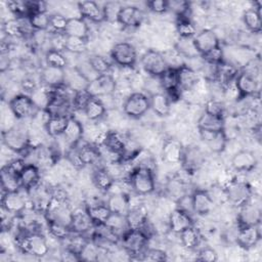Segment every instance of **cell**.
Instances as JSON below:
<instances>
[{"instance_id":"obj_49","label":"cell","mask_w":262,"mask_h":262,"mask_svg":"<svg viewBox=\"0 0 262 262\" xmlns=\"http://www.w3.org/2000/svg\"><path fill=\"white\" fill-rule=\"evenodd\" d=\"M87 49V39L67 36L64 50L74 54H81Z\"/></svg>"},{"instance_id":"obj_16","label":"cell","mask_w":262,"mask_h":262,"mask_svg":"<svg viewBox=\"0 0 262 262\" xmlns=\"http://www.w3.org/2000/svg\"><path fill=\"white\" fill-rule=\"evenodd\" d=\"M191 203L193 213L199 216L208 215L214 206V200L212 195L204 189H195L191 193Z\"/></svg>"},{"instance_id":"obj_48","label":"cell","mask_w":262,"mask_h":262,"mask_svg":"<svg viewBox=\"0 0 262 262\" xmlns=\"http://www.w3.org/2000/svg\"><path fill=\"white\" fill-rule=\"evenodd\" d=\"M46 66L66 69L68 67V59L64 54L56 49H48L45 53Z\"/></svg>"},{"instance_id":"obj_19","label":"cell","mask_w":262,"mask_h":262,"mask_svg":"<svg viewBox=\"0 0 262 262\" xmlns=\"http://www.w3.org/2000/svg\"><path fill=\"white\" fill-rule=\"evenodd\" d=\"M168 222L170 230L178 234L184 229L193 226V220L191 218V215L178 207L170 213Z\"/></svg>"},{"instance_id":"obj_31","label":"cell","mask_w":262,"mask_h":262,"mask_svg":"<svg viewBox=\"0 0 262 262\" xmlns=\"http://www.w3.org/2000/svg\"><path fill=\"white\" fill-rule=\"evenodd\" d=\"M237 75L238 71L233 64L222 61L221 63L216 66L214 80L220 83L222 86L226 87L234 82Z\"/></svg>"},{"instance_id":"obj_15","label":"cell","mask_w":262,"mask_h":262,"mask_svg":"<svg viewBox=\"0 0 262 262\" xmlns=\"http://www.w3.org/2000/svg\"><path fill=\"white\" fill-rule=\"evenodd\" d=\"M261 239L260 224L248 227H241L237 229V234L235 237L236 244L245 249L250 250L254 248Z\"/></svg>"},{"instance_id":"obj_40","label":"cell","mask_w":262,"mask_h":262,"mask_svg":"<svg viewBox=\"0 0 262 262\" xmlns=\"http://www.w3.org/2000/svg\"><path fill=\"white\" fill-rule=\"evenodd\" d=\"M1 186L3 192L19 190V175L11 171L7 166H3L1 170Z\"/></svg>"},{"instance_id":"obj_26","label":"cell","mask_w":262,"mask_h":262,"mask_svg":"<svg viewBox=\"0 0 262 262\" xmlns=\"http://www.w3.org/2000/svg\"><path fill=\"white\" fill-rule=\"evenodd\" d=\"M40 80L44 86L50 88L64 86V69L45 66L41 71Z\"/></svg>"},{"instance_id":"obj_50","label":"cell","mask_w":262,"mask_h":262,"mask_svg":"<svg viewBox=\"0 0 262 262\" xmlns=\"http://www.w3.org/2000/svg\"><path fill=\"white\" fill-rule=\"evenodd\" d=\"M88 62L91 66V68L94 70V72L97 75H103L108 74V71L111 70L112 66L111 62L103 56L98 54H92L88 57Z\"/></svg>"},{"instance_id":"obj_8","label":"cell","mask_w":262,"mask_h":262,"mask_svg":"<svg viewBox=\"0 0 262 262\" xmlns=\"http://www.w3.org/2000/svg\"><path fill=\"white\" fill-rule=\"evenodd\" d=\"M113 61L122 68H132L137 60V52L135 47L128 42L116 43L111 50Z\"/></svg>"},{"instance_id":"obj_23","label":"cell","mask_w":262,"mask_h":262,"mask_svg":"<svg viewBox=\"0 0 262 262\" xmlns=\"http://www.w3.org/2000/svg\"><path fill=\"white\" fill-rule=\"evenodd\" d=\"M196 126L200 132H211V133L221 132V131H224V127H225L224 117H220V116H216V115H212L207 112H204L199 118Z\"/></svg>"},{"instance_id":"obj_4","label":"cell","mask_w":262,"mask_h":262,"mask_svg":"<svg viewBox=\"0 0 262 262\" xmlns=\"http://www.w3.org/2000/svg\"><path fill=\"white\" fill-rule=\"evenodd\" d=\"M140 63L142 69L152 78H159L169 68L165 55L157 50H146L141 58Z\"/></svg>"},{"instance_id":"obj_62","label":"cell","mask_w":262,"mask_h":262,"mask_svg":"<svg viewBox=\"0 0 262 262\" xmlns=\"http://www.w3.org/2000/svg\"><path fill=\"white\" fill-rule=\"evenodd\" d=\"M149 10L155 13L162 14L168 11V1L166 0H151L146 3Z\"/></svg>"},{"instance_id":"obj_30","label":"cell","mask_w":262,"mask_h":262,"mask_svg":"<svg viewBox=\"0 0 262 262\" xmlns=\"http://www.w3.org/2000/svg\"><path fill=\"white\" fill-rule=\"evenodd\" d=\"M149 110L159 117H167L171 111V100L164 92H156L149 96Z\"/></svg>"},{"instance_id":"obj_24","label":"cell","mask_w":262,"mask_h":262,"mask_svg":"<svg viewBox=\"0 0 262 262\" xmlns=\"http://www.w3.org/2000/svg\"><path fill=\"white\" fill-rule=\"evenodd\" d=\"M205 157L198 146L184 147L181 164L187 172H193L204 164Z\"/></svg>"},{"instance_id":"obj_47","label":"cell","mask_w":262,"mask_h":262,"mask_svg":"<svg viewBox=\"0 0 262 262\" xmlns=\"http://www.w3.org/2000/svg\"><path fill=\"white\" fill-rule=\"evenodd\" d=\"M176 30L180 38L182 39H191L196 34V28L188 18V16L178 17L176 24Z\"/></svg>"},{"instance_id":"obj_52","label":"cell","mask_w":262,"mask_h":262,"mask_svg":"<svg viewBox=\"0 0 262 262\" xmlns=\"http://www.w3.org/2000/svg\"><path fill=\"white\" fill-rule=\"evenodd\" d=\"M3 32L9 37H23L25 35V28L21 24V18H11L4 23Z\"/></svg>"},{"instance_id":"obj_35","label":"cell","mask_w":262,"mask_h":262,"mask_svg":"<svg viewBox=\"0 0 262 262\" xmlns=\"http://www.w3.org/2000/svg\"><path fill=\"white\" fill-rule=\"evenodd\" d=\"M64 34L71 37H78L87 39L89 35V28L84 18L80 17H69L64 29Z\"/></svg>"},{"instance_id":"obj_39","label":"cell","mask_w":262,"mask_h":262,"mask_svg":"<svg viewBox=\"0 0 262 262\" xmlns=\"http://www.w3.org/2000/svg\"><path fill=\"white\" fill-rule=\"evenodd\" d=\"M85 211L94 225L105 223L112 214L106 204H90L85 207Z\"/></svg>"},{"instance_id":"obj_21","label":"cell","mask_w":262,"mask_h":262,"mask_svg":"<svg viewBox=\"0 0 262 262\" xmlns=\"http://www.w3.org/2000/svg\"><path fill=\"white\" fill-rule=\"evenodd\" d=\"M257 158L255 154L248 149L237 151L231 159V166L238 172H250L257 166Z\"/></svg>"},{"instance_id":"obj_17","label":"cell","mask_w":262,"mask_h":262,"mask_svg":"<svg viewBox=\"0 0 262 262\" xmlns=\"http://www.w3.org/2000/svg\"><path fill=\"white\" fill-rule=\"evenodd\" d=\"M128 140L120 132L108 131L102 138L101 145L111 154L122 156L126 149Z\"/></svg>"},{"instance_id":"obj_11","label":"cell","mask_w":262,"mask_h":262,"mask_svg":"<svg viewBox=\"0 0 262 262\" xmlns=\"http://www.w3.org/2000/svg\"><path fill=\"white\" fill-rule=\"evenodd\" d=\"M193 44L201 56L220 46L219 38L216 33L210 29H204L192 38Z\"/></svg>"},{"instance_id":"obj_13","label":"cell","mask_w":262,"mask_h":262,"mask_svg":"<svg viewBox=\"0 0 262 262\" xmlns=\"http://www.w3.org/2000/svg\"><path fill=\"white\" fill-rule=\"evenodd\" d=\"M237 228L254 226L261 223V209L258 205L249 202L245 206L238 208Z\"/></svg>"},{"instance_id":"obj_44","label":"cell","mask_w":262,"mask_h":262,"mask_svg":"<svg viewBox=\"0 0 262 262\" xmlns=\"http://www.w3.org/2000/svg\"><path fill=\"white\" fill-rule=\"evenodd\" d=\"M182 246L187 250H194L201 242V235L194 226L188 227L179 233Z\"/></svg>"},{"instance_id":"obj_22","label":"cell","mask_w":262,"mask_h":262,"mask_svg":"<svg viewBox=\"0 0 262 262\" xmlns=\"http://www.w3.org/2000/svg\"><path fill=\"white\" fill-rule=\"evenodd\" d=\"M89 80L77 69L74 68H66L64 69V86L72 90L73 92L86 90L88 86Z\"/></svg>"},{"instance_id":"obj_25","label":"cell","mask_w":262,"mask_h":262,"mask_svg":"<svg viewBox=\"0 0 262 262\" xmlns=\"http://www.w3.org/2000/svg\"><path fill=\"white\" fill-rule=\"evenodd\" d=\"M78 10L82 18L89 19L93 23H101L105 20L103 8L95 1L78 2Z\"/></svg>"},{"instance_id":"obj_55","label":"cell","mask_w":262,"mask_h":262,"mask_svg":"<svg viewBox=\"0 0 262 262\" xmlns=\"http://www.w3.org/2000/svg\"><path fill=\"white\" fill-rule=\"evenodd\" d=\"M168 10L175 12L178 17H184L189 10V3L182 0L168 1Z\"/></svg>"},{"instance_id":"obj_59","label":"cell","mask_w":262,"mask_h":262,"mask_svg":"<svg viewBox=\"0 0 262 262\" xmlns=\"http://www.w3.org/2000/svg\"><path fill=\"white\" fill-rule=\"evenodd\" d=\"M205 61L209 64H213V66H217L219 63H221L223 60V51H222V48L219 46L213 50H211L210 52L204 54L202 56Z\"/></svg>"},{"instance_id":"obj_56","label":"cell","mask_w":262,"mask_h":262,"mask_svg":"<svg viewBox=\"0 0 262 262\" xmlns=\"http://www.w3.org/2000/svg\"><path fill=\"white\" fill-rule=\"evenodd\" d=\"M90 98H91V96L88 94V92L86 90L74 92V95L72 97V105L75 110L84 111V108Z\"/></svg>"},{"instance_id":"obj_58","label":"cell","mask_w":262,"mask_h":262,"mask_svg":"<svg viewBox=\"0 0 262 262\" xmlns=\"http://www.w3.org/2000/svg\"><path fill=\"white\" fill-rule=\"evenodd\" d=\"M68 23V17L62 14L54 13L50 14V27L54 30V32L64 33V29Z\"/></svg>"},{"instance_id":"obj_41","label":"cell","mask_w":262,"mask_h":262,"mask_svg":"<svg viewBox=\"0 0 262 262\" xmlns=\"http://www.w3.org/2000/svg\"><path fill=\"white\" fill-rule=\"evenodd\" d=\"M92 181L99 190L108 191L114 185L115 178L107 169L98 168L92 175Z\"/></svg>"},{"instance_id":"obj_10","label":"cell","mask_w":262,"mask_h":262,"mask_svg":"<svg viewBox=\"0 0 262 262\" xmlns=\"http://www.w3.org/2000/svg\"><path fill=\"white\" fill-rule=\"evenodd\" d=\"M116 90V81L110 74L99 75L88 83L86 91L91 97H103L112 95Z\"/></svg>"},{"instance_id":"obj_6","label":"cell","mask_w":262,"mask_h":262,"mask_svg":"<svg viewBox=\"0 0 262 262\" xmlns=\"http://www.w3.org/2000/svg\"><path fill=\"white\" fill-rule=\"evenodd\" d=\"M149 110V96L142 92L131 93L123 103V112L132 119L144 116Z\"/></svg>"},{"instance_id":"obj_43","label":"cell","mask_w":262,"mask_h":262,"mask_svg":"<svg viewBox=\"0 0 262 262\" xmlns=\"http://www.w3.org/2000/svg\"><path fill=\"white\" fill-rule=\"evenodd\" d=\"M105 111H106V107L100 98L91 97L87 102L83 112L89 120L96 121L101 117H103V115L105 114Z\"/></svg>"},{"instance_id":"obj_3","label":"cell","mask_w":262,"mask_h":262,"mask_svg":"<svg viewBox=\"0 0 262 262\" xmlns=\"http://www.w3.org/2000/svg\"><path fill=\"white\" fill-rule=\"evenodd\" d=\"M2 140L5 146L14 151L23 152L29 146V133L23 126H12L2 132Z\"/></svg>"},{"instance_id":"obj_27","label":"cell","mask_w":262,"mask_h":262,"mask_svg":"<svg viewBox=\"0 0 262 262\" xmlns=\"http://www.w3.org/2000/svg\"><path fill=\"white\" fill-rule=\"evenodd\" d=\"M178 87L182 91L191 90L199 82V75L196 72L186 64H181L177 68Z\"/></svg>"},{"instance_id":"obj_46","label":"cell","mask_w":262,"mask_h":262,"mask_svg":"<svg viewBox=\"0 0 262 262\" xmlns=\"http://www.w3.org/2000/svg\"><path fill=\"white\" fill-rule=\"evenodd\" d=\"M101 247L96 245L93 241H87L79 252L80 261H96L98 260Z\"/></svg>"},{"instance_id":"obj_54","label":"cell","mask_w":262,"mask_h":262,"mask_svg":"<svg viewBox=\"0 0 262 262\" xmlns=\"http://www.w3.org/2000/svg\"><path fill=\"white\" fill-rule=\"evenodd\" d=\"M176 50L180 55H184L186 57H196V55H200L193 44L192 38L191 39L179 38V41L176 45Z\"/></svg>"},{"instance_id":"obj_20","label":"cell","mask_w":262,"mask_h":262,"mask_svg":"<svg viewBox=\"0 0 262 262\" xmlns=\"http://www.w3.org/2000/svg\"><path fill=\"white\" fill-rule=\"evenodd\" d=\"M160 85L163 90H165L168 97L178 98L180 89L178 87V78H177V68H168L164 74H162L159 78Z\"/></svg>"},{"instance_id":"obj_28","label":"cell","mask_w":262,"mask_h":262,"mask_svg":"<svg viewBox=\"0 0 262 262\" xmlns=\"http://www.w3.org/2000/svg\"><path fill=\"white\" fill-rule=\"evenodd\" d=\"M184 147L180 141L176 139H168L165 141L162 149L163 160L169 164H177L181 162Z\"/></svg>"},{"instance_id":"obj_60","label":"cell","mask_w":262,"mask_h":262,"mask_svg":"<svg viewBox=\"0 0 262 262\" xmlns=\"http://www.w3.org/2000/svg\"><path fill=\"white\" fill-rule=\"evenodd\" d=\"M196 260L202 262H215L218 260V254L213 248L205 247L199 251Z\"/></svg>"},{"instance_id":"obj_32","label":"cell","mask_w":262,"mask_h":262,"mask_svg":"<svg viewBox=\"0 0 262 262\" xmlns=\"http://www.w3.org/2000/svg\"><path fill=\"white\" fill-rule=\"evenodd\" d=\"M83 133L84 129L82 123L73 116H71L69 118L67 127L62 133V136L64 137L66 141L69 143L70 146L76 145L82 140Z\"/></svg>"},{"instance_id":"obj_42","label":"cell","mask_w":262,"mask_h":262,"mask_svg":"<svg viewBox=\"0 0 262 262\" xmlns=\"http://www.w3.org/2000/svg\"><path fill=\"white\" fill-rule=\"evenodd\" d=\"M243 21L246 28L255 34H258L262 30L261 10L256 8H249L243 14Z\"/></svg>"},{"instance_id":"obj_53","label":"cell","mask_w":262,"mask_h":262,"mask_svg":"<svg viewBox=\"0 0 262 262\" xmlns=\"http://www.w3.org/2000/svg\"><path fill=\"white\" fill-rule=\"evenodd\" d=\"M47 224L50 234L53 235L54 237L58 239H67L70 237L72 230L69 226L50 219H47Z\"/></svg>"},{"instance_id":"obj_38","label":"cell","mask_w":262,"mask_h":262,"mask_svg":"<svg viewBox=\"0 0 262 262\" xmlns=\"http://www.w3.org/2000/svg\"><path fill=\"white\" fill-rule=\"evenodd\" d=\"M202 138L207 143L208 147L214 152H221L224 150L227 142V137L225 131L211 133V132H201Z\"/></svg>"},{"instance_id":"obj_61","label":"cell","mask_w":262,"mask_h":262,"mask_svg":"<svg viewBox=\"0 0 262 262\" xmlns=\"http://www.w3.org/2000/svg\"><path fill=\"white\" fill-rule=\"evenodd\" d=\"M67 158L70 161V163L75 166L76 168H82L84 167L81 159H80V154H79V146L78 144L70 146V149L67 152Z\"/></svg>"},{"instance_id":"obj_14","label":"cell","mask_w":262,"mask_h":262,"mask_svg":"<svg viewBox=\"0 0 262 262\" xmlns=\"http://www.w3.org/2000/svg\"><path fill=\"white\" fill-rule=\"evenodd\" d=\"M234 86L237 90L239 98L253 96L259 91V84L257 80L253 75L247 72L238 73L234 80Z\"/></svg>"},{"instance_id":"obj_7","label":"cell","mask_w":262,"mask_h":262,"mask_svg":"<svg viewBox=\"0 0 262 262\" xmlns=\"http://www.w3.org/2000/svg\"><path fill=\"white\" fill-rule=\"evenodd\" d=\"M225 194L228 201L236 208H241L251 202L252 188L246 181L233 180L225 188Z\"/></svg>"},{"instance_id":"obj_12","label":"cell","mask_w":262,"mask_h":262,"mask_svg":"<svg viewBox=\"0 0 262 262\" xmlns=\"http://www.w3.org/2000/svg\"><path fill=\"white\" fill-rule=\"evenodd\" d=\"M144 19L143 11L137 6H122L117 15V21L127 28H137Z\"/></svg>"},{"instance_id":"obj_33","label":"cell","mask_w":262,"mask_h":262,"mask_svg":"<svg viewBox=\"0 0 262 262\" xmlns=\"http://www.w3.org/2000/svg\"><path fill=\"white\" fill-rule=\"evenodd\" d=\"M40 180V171L35 164H27L19 174L20 187L25 190H31L37 186Z\"/></svg>"},{"instance_id":"obj_51","label":"cell","mask_w":262,"mask_h":262,"mask_svg":"<svg viewBox=\"0 0 262 262\" xmlns=\"http://www.w3.org/2000/svg\"><path fill=\"white\" fill-rule=\"evenodd\" d=\"M79 154L84 166L94 164L100 156L98 149L90 144H84L82 146H79Z\"/></svg>"},{"instance_id":"obj_37","label":"cell","mask_w":262,"mask_h":262,"mask_svg":"<svg viewBox=\"0 0 262 262\" xmlns=\"http://www.w3.org/2000/svg\"><path fill=\"white\" fill-rule=\"evenodd\" d=\"M70 117L58 116V115L48 116V119L45 121V124H44L47 134L51 137H56V136L62 135Z\"/></svg>"},{"instance_id":"obj_9","label":"cell","mask_w":262,"mask_h":262,"mask_svg":"<svg viewBox=\"0 0 262 262\" xmlns=\"http://www.w3.org/2000/svg\"><path fill=\"white\" fill-rule=\"evenodd\" d=\"M8 106L13 117L18 120L30 118L38 111V107L32 100L31 96L27 94H17L13 96L9 100Z\"/></svg>"},{"instance_id":"obj_5","label":"cell","mask_w":262,"mask_h":262,"mask_svg":"<svg viewBox=\"0 0 262 262\" xmlns=\"http://www.w3.org/2000/svg\"><path fill=\"white\" fill-rule=\"evenodd\" d=\"M19 248L24 253L38 258L46 256L49 252V245L46 238L38 232H32L24 235L19 239Z\"/></svg>"},{"instance_id":"obj_1","label":"cell","mask_w":262,"mask_h":262,"mask_svg":"<svg viewBox=\"0 0 262 262\" xmlns=\"http://www.w3.org/2000/svg\"><path fill=\"white\" fill-rule=\"evenodd\" d=\"M132 189L140 195L154 192L156 188L154 171L145 167H134L129 176Z\"/></svg>"},{"instance_id":"obj_29","label":"cell","mask_w":262,"mask_h":262,"mask_svg":"<svg viewBox=\"0 0 262 262\" xmlns=\"http://www.w3.org/2000/svg\"><path fill=\"white\" fill-rule=\"evenodd\" d=\"M127 226L130 229H141L147 224L148 216L147 211L143 206L131 207L127 214L125 215Z\"/></svg>"},{"instance_id":"obj_2","label":"cell","mask_w":262,"mask_h":262,"mask_svg":"<svg viewBox=\"0 0 262 262\" xmlns=\"http://www.w3.org/2000/svg\"><path fill=\"white\" fill-rule=\"evenodd\" d=\"M148 234L142 229L128 228L121 235V244L123 249L131 256L142 255L146 249Z\"/></svg>"},{"instance_id":"obj_18","label":"cell","mask_w":262,"mask_h":262,"mask_svg":"<svg viewBox=\"0 0 262 262\" xmlns=\"http://www.w3.org/2000/svg\"><path fill=\"white\" fill-rule=\"evenodd\" d=\"M1 205L5 212L10 214H19L26 209V200L17 191H6L3 192L1 198Z\"/></svg>"},{"instance_id":"obj_36","label":"cell","mask_w":262,"mask_h":262,"mask_svg":"<svg viewBox=\"0 0 262 262\" xmlns=\"http://www.w3.org/2000/svg\"><path fill=\"white\" fill-rule=\"evenodd\" d=\"M106 206L110 209L111 213L126 215L129 209L131 208L128 196L123 192L112 193L106 200Z\"/></svg>"},{"instance_id":"obj_45","label":"cell","mask_w":262,"mask_h":262,"mask_svg":"<svg viewBox=\"0 0 262 262\" xmlns=\"http://www.w3.org/2000/svg\"><path fill=\"white\" fill-rule=\"evenodd\" d=\"M28 19L31 28L35 31H46L50 27V14L47 11L33 13Z\"/></svg>"},{"instance_id":"obj_63","label":"cell","mask_w":262,"mask_h":262,"mask_svg":"<svg viewBox=\"0 0 262 262\" xmlns=\"http://www.w3.org/2000/svg\"><path fill=\"white\" fill-rule=\"evenodd\" d=\"M205 112L212 114V115H216V116H220V117H224V107L223 104L217 100H210L207 102L206 106H205Z\"/></svg>"},{"instance_id":"obj_57","label":"cell","mask_w":262,"mask_h":262,"mask_svg":"<svg viewBox=\"0 0 262 262\" xmlns=\"http://www.w3.org/2000/svg\"><path fill=\"white\" fill-rule=\"evenodd\" d=\"M142 259L152 262H162L168 260V256L165 251L160 249H145L142 253Z\"/></svg>"},{"instance_id":"obj_34","label":"cell","mask_w":262,"mask_h":262,"mask_svg":"<svg viewBox=\"0 0 262 262\" xmlns=\"http://www.w3.org/2000/svg\"><path fill=\"white\" fill-rule=\"evenodd\" d=\"M94 227V223L88 216L86 211H76L72 214L70 228L76 234H83Z\"/></svg>"}]
</instances>
